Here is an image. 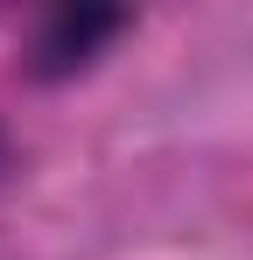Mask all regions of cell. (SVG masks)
Wrapping results in <instances>:
<instances>
[{"label": "cell", "mask_w": 253, "mask_h": 260, "mask_svg": "<svg viewBox=\"0 0 253 260\" xmlns=\"http://www.w3.org/2000/svg\"><path fill=\"white\" fill-rule=\"evenodd\" d=\"M126 28L120 7H56V14H42V36H36V78H71L84 71L99 43H113Z\"/></svg>", "instance_id": "obj_1"}, {"label": "cell", "mask_w": 253, "mask_h": 260, "mask_svg": "<svg viewBox=\"0 0 253 260\" xmlns=\"http://www.w3.org/2000/svg\"><path fill=\"white\" fill-rule=\"evenodd\" d=\"M7 162H14V148H7V134H0V176H7Z\"/></svg>", "instance_id": "obj_2"}]
</instances>
